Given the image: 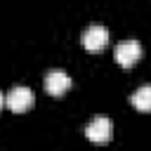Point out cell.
Instances as JSON below:
<instances>
[{"label": "cell", "mask_w": 151, "mask_h": 151, "mask_svg": "<svg viewBox=\"0 0 151 151\" xmlns=\"http://www.w3.org/2000/svg\"><path fill=\"white\" fill-rule=\"evenodd\" d=\"M80 42H83V47L87 50V52H101L106 45H109V28L106 26H101V24H92V26H87L85 31H83V35H80Z\"/></svg>", "instance_id": "cell-1"}, {"label": "cell", "mask_w": 151, "mask_h": 151, "mask_svg": "<svg viewBox=\"0 0 151 151\" xmlns=\"http://www.w3.org/2000/svg\"><path fill=\"white\" fill-rule=\"evenodd\" d=\"M33 101H35V97H33L31 87H26V85L12 87V90L5 94V106H7L12 113H24V111H28V109L33 106Z\"/></svg>", "instance_id": "cell-2"}, {"label": "cell", "mask_w": 151, "mask_h": 151, "mask_svg": "<svg viewBox=\"0 0 151 151\" xmlns=\"http://www.w3.org/2000/svg\"><path fill=\"white\" fill-rule=\"evenodd\" d=\"M113 57H116L118 66H123V68H132V66L139 61V57H142V45H139L137 40H132V38H130V40H123V42L116 45Z\"/></svg>", "instance_id": "cell-3"}, {"label": "cell", "mask_w": 151, "mask_h": 151, "mask_svg": "<svg viewBox=\"0 0 151 151\" xmlns=\"http://www.w3.org/2000/svg\"><path fill=\"white\" fill-rule=\"evenodd\" d=\"M85 137L94 144H106L111 139V120L109 118H94L85 127Z\"/></svg>", "instance_id": "cell-5"}, {"label": "cell", "mask_w": 151, "mask_h": 151, "mask_svg": "<svg viewBox=\"0 0 151 151\" xmlns=\"http://www.w3.org/2000/svg\"><path fill=\"white\" fill-rule=\"evenodd\" d=\"M130 104L142 113H151V85L137 87L134 94H130Z\"/></svg>", "instance_id": "cell-6"}, {"label": "cell", "mask_w": 151, "mask_h": 151, "mask_svg": "<svg viewBox=\"0 0 151 151\" xmlns=\"http://www.w3.org/2000/svg\"><path fill=\"white\" fill-rule=\"evenodd\" d=\"M2 106H5V94L0 92V109H2Z\"/></svg>", "instance_id": "cell-7"}, {"label": "cell", "mask_w": 151, "mask_h": 151, "mask_svg": "<svg viewBox=\"0 0 151 151\" xmlns=\"http://www.w3.org/2000/svg\"><path fill=\"white\" fill-rule=\"evenodd\" d=\"M45 90H47V94H52V97H61L66 90H71V78L61 71V68H54V71H50L47 76H45Z\"/></svg>", "instance_id": "cell-4"}]
</instances>
